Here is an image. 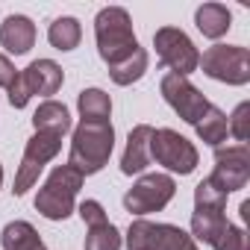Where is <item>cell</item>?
Instances as JSON below:
<instances>
[{
  "label": "cell",
  "instance_id": "30bf717a",
  "mask_svg": "<svg viewBox=\"0 0 250 250\" xmlns=\"http://www.w3.org/2000/svg\"><path fill=\"white\" fill-rule=\"evenodd\" d=\"M59 147H62V139H59V136H50V133H36V136L27 142L21 168H18V174H15V188H12L15 197L27 194V188H33V186L39 183L42 168L59 153Z\"/></svg>",
  "mask_w": 250,
  "mask_h": 250
},
{
  "label": "cell",
  "instance_id": "484cf974",
  "mask_svg": "<svg viewBox=\"0 0 250 250\" xmlns=\"http://www.w3.org/2000/svg\"><path fill=\"white\" fill-rule=\"evenodd\" d=\"M15 77H18V71H15V65L0 53V88H9L12 83H15Z\"/></svg>",
  "mask_w": 250,
  "mask_h": 250
},
{
  "label": "cell",
  "instance_id": "9c48e42d",
  "mask_svg": "<svg viewBox=\"0 0 250 250\" xmlns=\"http://www.w3.org/2000/svg\"><path fill=\"white\" fill-rule=\"evenodd\" d=\"M150 156L174 174H191L197 165V147L177 130H153Z\"/></svg>",
  "mask_w": 250,
  "mask_h": 250
},
{
  "label": "cell",
  "instance_id": "6da1fadb",
  "mask_svg": "<svg viewBox=\"0 0 250 250\" xmlns=\"http://www.w3.org/2000/svg\"><path fill=\"white\" fill-rule=\"evenodd\" d=\"M227 194L215 188L209 180H203L194 188V215H191V238H200L212 244L215 250H250L247 232L241 227H232L224 218Z\"/></svg>",
  "mask_w": 250,
  "mask_h": 250
},
{
  "label": "cell",
  "instance_id": "5bb4252c",
  "mask_svg": "<svg viewBox=\"0 0 250 250\" xmlns=\"http://www.w3.org/2000/svg\"><path fill=\"white\" fill-rule=\"evenodd\" d=\"M150 142H153V127L147 124H139L136 130H130V139H127V147H124V156H121V171L133 177V174H142L147 165H150Z\"/></svg>",
  "mask_w": 250,
  "mask_h": 250
},
{
  "label": "cell",
  "instance_id": "5b68a950",
  "mask_svg": "<svg viewBox=\"0 0 250 250\" xmlns=\"http://www.w3.org/2000/svg\"><path fill=\"white\" fill-rule=\"evenodd\" d=\"M62 80H65V74H62V68L53 59H36L9 85V103L15 109H24L33 94H42V97L56 94L62 88Z\"/></svg>",
  "mask_w": 250,
  "mask_h": 250
},
{
  "label": "cell",
  "instance_id": "7c38bea8",
  "mask_svg": "<svg viewBox=\"0 0 250 250\" xmlns=\"http://www.w3.org/2000/svg\"><path fill=\"white\" fill-rule=\"evenodd\" d=\"M215 188L224 194L238 191L250 180V150L247 145H232V147H215V171L206 177Z\"/></svg>",
  "mask_w": 250,
  "mask_h": 250
},
{
  "label": "cell",
  "instance_id": "52a82bcc",
  "mask_svg": "<svg viewBox=\"0 0 250 250\" xmlns=\"http://www.w3.org/2000/svg\"><path fill=\"white\" fill-rule=\"evenodd\" d=\"M130 250H197L194 238L174 227V224H153V221H133L127 232Z\"/></svg>",
  "mask_w": 250,
  "mask_h": 250
},
{
  "label": "cell",
  "instance_id": "44dd1931",
  "mask_svg": "<svg viewBox=\"0 0 250 250\" xmlns=\"http://www.w3.org/2000/svg\"><path fill=\"white\" fill-rule=\"evenodd\" d=\"M145 71H147V50L139 47L130 59L112 65V68H109V77H112V83H118V85H133L136 80L145 77Z\"/></svg>",
  "mask_w": 250,
  "mask_h": 250
},
{
  "label": "cell",
  "instance_id": "e0dca14e",
  "mask_svg": "<svg viewBox=\"0 0 250 250\" xmlns=\"http://www.w3.org/2000/svg\"><path fill=\"white\" fill-rule=\"evenodd\" d=\"M194 24L197 30L206 36V39H221L229 27H232V15L227 6L221 3H203L197 12H194Z\"/></svg>",
  "mask_w": 250,
  "mask_h": 250
},
{
  "label": "cell",
  "instance_id": "ffe728a7",
  "mask_svg": "<svg viewBox=\"0 0 250 250\" xmlns=\"http://www.w3.org/2000/svg\"><path fill=\"white\" fill-rule=\"evenodd\" d=\"M197 136L206 142V145H215V147H221V142L227 139V133H229V127H227V115L218 109V106H209L206 109V115L197 121Z\"/></svg>",
  "mask_w": 250,
  "mask_h": 250
},
{
  "label": "cell",
  "instance_id": "3957f363",
  "mask_svg": "<svg viewBox=\"0 0 250 250\" xmlns=\"http://www.w3.org/2000/svg\"><path fill=\"white\" fill-rule=\"evenodd\" d=\"M112 147H115V130L109 121L106 124H80L71 139L68 165L80 177H91L109 162Z\"/></svg>",
  "mask_w": 250,
  "mask_h": 250
},
{
  "label": "cell",
  "instance_id": "4fadbf2b",
  "mask_svg": "<svg viewBox=\"0 0 250 250\" xmlns=\"http://www.w3.org/2000/svg\"><path fill=\"white\" fill-rule=\"evenodd\" d=\"M162 97L168 100V106L186 121V124H191V127H197V121L206 115V109L212 106L186 77H177V74H165L162 77Z\"/></svg>",
  "mask_w": 250,
  "mask_h": 250
},
{
  "label": "cell",
  "instance_id": "8fae6325",
  "mask_svg": "<svg viewBox=\"0 0 250 250\" xmlns=\"http://www.w3.org/2000/svg\"><path fill=\"white\" fill-rule=\"evenodd\" d=\"M177 186L168 174H147L142 177L127 194H124V209L133 212V215H150V212H159L171 203Z\"/></svg>",
  "mask_w": 250,
  "mask_h": 250
},
{
  "label": "cell",
  "instance_id": "9a60e30c",
  "mask_svg": "<svg viewBox=\"0 0 250 250\" xmlns=\"http://www.w3.org/2000/svg\"><path fill=\"white\" fill-rule=\"evenodd\" d=\"M0 44H3L9 53L24 56L30 53V47L36 44V27L27 15H9L3 24H0Z\"/></svg>",
  "mask_w": 250,
  "mask_h": 250
},
{
  "label": "cell",
  "instance_id": "8992f818",
  "mask_svg": "<svg viewBox=\"0 0 250 250\" xmlns=\"http://www.w3.org/2000/svg\"><path fill=\"white\" fill-rule=\"evenodd\" d=\"M203 74L227 83V85H244L250 80V50L238 44H215L200 59Z\"/></svg>",
  "mask_w": 250,
  "mask_h": 250
},
{
  "label": "cell",
  "instance_id": "7a4b0ae2",
  "mask_svg": "<svg viewBox=\"0 0 250 250\" xmlns=\"http://www.w3.org/2000/svg\"><path fill=\"white\" fill-rule=\"evenodd\" d=\"M94 36H97V53L109 68L124 62V59H130L139 50L133 21H130L127 9H121V6H106V9L97 12Z\"/></svg>",
  "mask_w": 250,
  "mask_h": 250
},
{
  "label": "cell",
  "instance_id": "cb8c5ba5",
  "mask_svg": "<svg viewBox=\"0 0 250 250\" xmlns=\"http://www.w3.org/2000/svg\"><path fill=\"white\" fill-rule=\"evenodd\" d=\"M229 133L244 145L247 139H250V103H238L235 106V112H232V118H229Z\"/></svg>",
  "mask_w": 250,
  "mask_h": 250
},
{
  "label": "cell",
  "instance_id": "4316f807",
  "mask_svg": "<svg viewBox=\"0 0 250 250\" xmlns=\"http://www.w3.org/2000/svg\"><path fill=\"white\" fill-rule=\"evenodd\" d=\"M0 183H3V165H0Z\"/></svg>",
  "mask_w": 250,
  "mask_h": 250
},
{
  "label": "cell",
  "instance_id": "d4e9b609",
  "mask_svg": "<svg viewBox=\"0 0 250 250\" xmlns=\"http://www.w3.org/2000/svg\"><path fill=\"white\" fill-rule=\"evenodd\" d=\"M80 218H83L88 227H97V224L109 221L106 212H103V206H100L97 200H83V203H80Z\"/></svg>",
  "mask_w": 250,
  "mask_h": 250
},
{
  "label": "cell",
  "instance_id": "277c9868",
  "mask_svg": "<svg viewBox=\"0 0 250 250\" xmlns=\"http://www.w3.org/2000/svg\"><path fill=\"white\" fill-rule=\"evenodd\" d=\"M80 188H83V177L71 165H59V168H53V174L36 194V209L47 221H65L74 212V200H77Z\"/></svg>",
  "mask_w": 250,
  "mask_h": 250
},
{
  "label": "cell",
  "instance_id": "d6986e66",
  "mask_svg": "<svg viewBox=\"0 0 250 250\" xmlns=\"http://www.w3.org/2000/svg\"><path fill=\"white\" fill-rule=\"evenodd\" d=\"M0 241H3V250H47L44 241L39 238V232L33 229V224H27V221L6 224Z\"/></svg>",
  "mask_w": 250,
  "mask_h": 250
},
{
  "label": "cell",
  "instance_id": "2e32d148",
  "mask_svg": "<svg viewBox=\"0 0 250 250\" xmlns=\"http://www.w3.org/2000/svg\"><path fill=\"white\" fill-rule=\"evenodd\" d=\"M33 127H36V133H50V136H59V139H62V136L71 130V115H68V109H65L62 103L47 100V103H42V106L36 109Z\"/></svg>",
  "mask_w": 250,
  "mask_h": 250
},
{
  "label": "cell",
  "instance_id": "7402d4cb",
  "mask_svg": "<svg viewBox=\"0 0 250 250\" xmlns=\"http://www.w3.org/2000/svg\"><path fill=\"white\" fill-rule=\"evenodd\" d=\"M47 39H50V44L56 50H74L80 44V39H83L80 21L77 18H68V15L65 18H56L50 24V30H47Z\"/></svg>",
  "mask_w": 250,
  "mask_h": 250
},
{
  "label": "cell",
  "instance_id": "603a6c76",
  "mask_svg": "<svg viewBox=\"0 0 250 250\" xmlns=\"http://www.w3.org/2000/svg\"><path fill=\"white\" fill-rule=\"evenodd\" d=\"M85 250H121V232H118V227L109 224V221H103L97 227H88Z\"/></svg>",
  "mask_w": 250,
  "mask_h": 250
},
{
  "label": "cell",
  "instance_id": "ba28073f",
  "mask_svg": "<svg viewBox=\"0 0 250 250\" xmlns=\"http://www.w3.org/2000/svg\"><path fill=\"white\" fill-rule=\"evenodd\" d=\"M153 47L159 53V62L165 68H171V74H177V77H186V74L197 71V65H200V53H197L194 42L183 30H177V27L156 30Z\"/></svg>",
  "mask_w": 250,
  "mask_h": 250
},
{
  "label": "cell",
  "instance_id": "ac0fdd59",
  "mask_svg": "<svg viewBox=\"0 0 250 250\" xmlns=\"http://www.w3.org/2000/svg\"><path fill=\"white\" fill-rule=\"evenodd\" d=\"M77 109H80L83 124H106L112 115V100L100 88H83L77 97Z\"/></svg>",
  "mask_w": 250,
  "mask_h": 250
}]
</instances>
